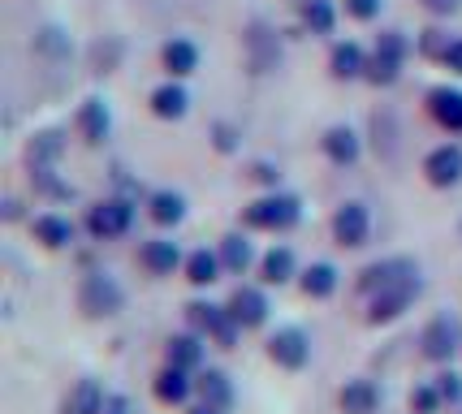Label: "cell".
I'll use <instances>...</instances> for the list:
<instances>
[{
  "label": "cell",
  "mask_w": 462,
  "mask_h": 414,
  "mask_svg": "<svg viewBox=\"0 0 462 414\" xmlns=\"http://www.w3.org/2000/svg\"><path fill=\"white\" fill-rule=\"evenodd\" d=\"M302 220V198L285 195V190H268L255 203L242 207V225L251 234H290L294 225Z\"/></svg>",
  "instance_id": "cell-1"
},
{
  "label": "cell",
  "mask_w": 462,
  "mask_h": 414,
  "mask_svg": "<svg viewBox=\"0 0 462 414\" xmlns=\"http://www.w3.org/2000/svg\"><path fill=\"white\" fill-rule=\"evenodd\" d=\"M181 311H186V328H195L199 336H208L217 350H234V345L242 341L238 319L229 316V307H225V302H212V298H190Z\"/></svg>",
  "instance_id": "cell-2"
},
{
  "label": "cell",
  "mask_w": 462,
  "mask_h": 414,
  "mask_svg": "<svg viewBox=\"0 0 462 414\" xmlns=\"http://www.w3.org/2000/svg\"><path fill=\"white\" fill-rule=\"evenodd\" d=\"M423 294V276L411 272L402 276V281H393V285H384V290H376L372 298H363L367 302V311H363V319L372 324V328H384V324H398V319L420 302Z\"/></svg>",
  "instance_id": "cell-3"
},
{
  "label": "cell",
  "mask_w": 462,
  "mask_h": 414,
  "mask_svg": "<svg viewBox=\"0 0 462 414\" xmlns=\"http://www.w3.org/2000/svg\"><path fill=\"white\" fill-rule=\"evenodd\" d=\"M79 307L87 319H113L125 311V285H121L113 272L104 268H91V272L79 281Z\"/></svg>",
  "instance_id": "cell-4"
},
{
  "label": "cell",
  "mask_w": 462,
  "mask_h": 414,
  "mask_svg": "<svg viewBox=\"0 0 462 414\" xmlns=\"http://www.w3.org/2000/svg\"><path fill=\"white\" fill-rule=\"evenodd\" d=\"M311 350H316L311 333L299 328V324H285L277 333H268V341H263V354H268V363L277 372H307L311 367Z\"/></svg>",
  "instance_id": "cell-5"
},
{
  "label": "cell",
  "mask_w": 462,
  "mask_h": 414,
  "mask_svg": "<svg viewBox=\"0 0 462 414\" xmlns=\"http://www.w3.org/2000/svg\"><path fill=\"white\" fill-rule=\"evenodd\" d=\"M420 354L432 363V367H449L454 358L462 354V324L449 311L432 316L420 328Z\"/></svg>",
  "instance_id": "cell-6"
},
{
  "label": "cell",
  "mask_w": 462,
  "mask_h": 414,
  "mask_svg": "<svg viewBox=\"0 0 462 414\" xmlns=\"http://www.w3.org/2000/svg\"><path fill=\"white\" fill-rule=\"evenodd\" d=\"M406 52H411V43H406L402 31H381V40L372 48V60H367V82L372 87H393L402 78Z\"/></svg>",
  "instance_id": "cell-7"
},
{
  "label": "cell",
  "mask_w": 462,
  "mask_h": 414,
  "mask_svg": "<svg viewBox=\"0 0 462 414\" xmlns=\"http://www.w3.org/2000/svg\"><path fill=\"white\" fill-rule=\"evenodd\" d=\"M134 229V203L130 198H100L87 207V234L96 242H117Z\"/></svg>",
  "instance_id": "cell-8"
},
{
  "label": "cell",
  "mask_w": 462,
  "mask_h": 414,
  "mask_svg": "<svg viewBox=\"0 0 462 414\" xmlns=\"http://www.w3.org/2000/svg\"><path fill=\"white\" fill-rule=\"evenodd\" d=\"M229 316L238 319L242 333H255V328H263L268 324V316H273V302H268V285H238L234 294H229Z\"/></svg>",
  "instance_id": "cell-9"
},
{
  "label": "cell",
  "mask_w": 462,
  "mask_h": 414,
  "mask_svg": "<svg viewBox=\"0 0 462 414\" xmlns=\"http://www.w3.org/2000/svg\"><path fill=\"white\" fill-rule=\"evenodd\" d=\"M333 242L346 246V251H359V246L372 242V212H367V203L350 198V203H342L333 212Z\"/></svg>",
  "instance_id": "cell-10"
},
{
  "label": "cell",
  "mask_w": 462,
  "mask_h": 414,
  "mask_svg": "<svg viewBox=\"0 0 462 414\" xmlns=\"http://www.w3.org/2000/svg\"><path fill=\"white\" fill-rule=\"evenodd\" d=\"M152 397L169 406V410H186L190 401H195V372H186V367H173V363H164L161 372L152 375Z\"/></svg>",
  "instance_id": "cell-11"
},
{
  "label": "cell",
  "mask_w": 462,
  "mask_h": 414,
  "mask_svg": "<svg viewBox=\"0 0 462 414\" xmlns=\"http://www.w3.org/2000/svg\"><path fill=\"white\" fill-rule=\"evenodd\" d=\"M208 336H199L195 328H181V333L164 336V363L173 367H186V372H203L208 367Z\"/></svg>",
  "instance_id": "cell-12"
},
{
  "label": "cell",
  "mask_w": 462,
  "mask_h": 414,
  "mask_svg": "<svg viewBox=\"0 0 462 414\" xmlns=\"http://www.w3.org/2000/svg\"><path fill=\"white\" fill-rule=\"evenodd\" d=\"M423 178H428V186H437V190H454L462 181V147L458 143L432 147V152L423 156Z\"/></svg>",
  "instance_id": "cell-13"
},
{
  "label": "cell",
  "mask_w": 462,
  "mask_h": 414,
  "mask_svg": "<svg viewBox=\"0 0 462 414\" xmlns=\"http://www.w3.org/2000/svg\"><path fill=\"white\" fill-rule=\"evenodd\" d=\"M420 272V263L406 255H389V259H376V263H367L359 272V281H355V290H359V298H372L376 290H384V285H393V281H402V276Z\"/></svg>",
  "instance_id": "cell-14"
},
{
  "label": "cell",
  "mask_w": 462,
  "mask_h": 414,
  "mask_svg": "<svg viewBox=\"0 0 462 414\" xmlns=\"http://www.w3.org/2000/svg\"><path fill=\"white\" fill-rule=\"evenodd\" d=\"M181 263H186V255L173 237H147L139 246V268L147 276H173L181 272Z\"/></svg>",
  "instance_id": "cell-15"
},
{
  "label": "cell",
  "mask_w": 462,
  "mask_h": 414,
  "mask_svg": "<svg viewBox=\"0 0 462 414\" xmlns=\"http://www.w3.org/2000/svg\"><path fill=\"white\" fill-rule=\"evenodd\" d=\"M381 401H384L381 384L367 380V375H355V380H346L342 389H337V410L342 414H376Z\"/></svg>",
  "instance_id": "cell-16"
},
{
  "label": "cell",
  "mask_w": 462,
  "mask_h": 414,
  "mask_svg": "<svg viewBox=\"0 0 462 414\" xmlns=\"http://www.w3.org/2000/svg\"><path fill=\"white\" fill-rule=\"evenodd\" d=\"M74 130H79V138L82 143H91V147L108 143V134H113V113H108V104H104L100 96L82 99L79 117H74Z\"/></svg>",
  "instance_id": "cell-17"
},
{
  "label": "cell",
  "mask_w": 462,
  "mask_h": 414,
  "mask_svg": "<svg viewBox=\"0 0 462 414\" xmlns=\"http://www.w3.org/2000/svg\"><path fill=\"white\" fill-rule=\"evenodd\" d=\"M320 152L328 164H337V169H350V164H359L363 156V138L350 130V125H328L320 138Z\"/></svg>",
  "instance_id": "cell-18"
},
{
  "label": "cell",
  "mask_w": 462,
  "mask_h": 414,
  "mask_svg": "<svg viewBox=\"0 0 462 414\" xmlns=\"http://www.w3.org/2000/svg\"><path fill=\"white\" fill-rule=\"evenodd\" d=\"M367 60H372V52H363V43L342 40V43H333V52H328V74L337 82L367 78Z\"/></svg>",
  "instance_id": "cell-19"
},
{
  "label": "cell",
  "mask_w": 462,
  "mask_h": 414,
  "mask_svg": "<svg viewBox=\"0 0 462 414\" xmlns=\"http://www.w3.org/2000/svg\"><path fill=\"white\" fill-rule=\"evenodd\" d=\"M299 255L290 246H273L260 255V285H268V290H282L290 281H299Z\"/></svg>",
  "instance_id": "cell-20"
},
{
  "label": "cell",
  "mask_w": 462,
  "mask_h": 414,
  "mask_svg": "<svg viewBox=\"0 0 462 414\" xmlns=\"http://www.w3.org/2000/svg\"><path fill=\"white\" fill-rule=\"evenodd\" d=\"M337 285H342V272H337V263H328V259H316V263H307L299 272V290H302V298H311V302L333 298Z\"/></svg>",
  "instance_id": "cell-21"
},
{
  "label": "cell",
  "mask_w": 462,
  "mask_h": 414,
  "mask_svg": "<svg viewBox=\"0 0 462 414\" xmlns=\"http://www.w3.org/2000/svg\"><path fill=\"white\" fill-rule=\"evenodd\" d=\"M31 234H35V242L48 246V251H65V246L79 237V225L69 216H60V212H40V216L31 220Z\"/></svg>",
  "instance_id": "cell-22"
},
{
  "label": "cell",
  "mask_w": 462,
  "mask_h": 414,
  "mask_svg": "<svg viewBox=\"0 0 462 414\" xmlns=\"http://www.w3.org/2000/svg\"><path fill=\"white\" fill-rule=\"evenodd\" d=\"M428 113L432 121L449 130V134H462V91L458 87H432L428 91Z\"/></svg>",
  "instance_id": "cell-23"
},
{
  "label": "cell",
  "mask_w": 462,
  "mask_h": 414,
  "mask_svg": "<svg viewBox=\"0 0 462 414\" xmlns=\"http://www.w3.org/2000/svg\"><path fill=\"white\" fill-rule=\"evenodd\" d=\"M181 276H186L195 290H212V285H217V281L225 276L221 251H208V246L190 251V255H186V263H181Z\"/></svg>",
  "instance_id": "cell-24"
},
{
  "label": "cell",
  "mask_w": 462,
  "mask_h": 414,
  "mask_svg": "<svg viewBox=\"0 0 462 414\" xmlns=\"http://www.w3.org/2000/svg\"><path fill=\"white\" fill-rule=\"evenodd\" d=\"M147 104H152V113H156L161 121H181L186 113H190V91L181 87V78H169L147 96Z\"/></svg>",
  "instance_id": "cell-25"
},
{
  "label": "cell",
  "mask_w": 462,
  "mask_h": 414,
  "mask_svg": "<svg viewBox=\"0 0 462 414\" xmlns=\"http://www.w3.org/2000/svg\"><path fill=\"white\" fill-rule=\"evenodd\" d=\"M195 393H199V401H212V406H221V410H234L238 389H234L229 372H221V367H203V372H195Z\"/></svg>",
  "instance_id": "cell-26"
},
{
  "label": "cell",
  "mask_w": 462,
  "mask_h": 414,
  "mask_svg": "<svg viewBox=\"0 0 462 414\" xmlns=\"http://www.w3.org/2000/svg\"><path fill=\"white\" fill-rule=\"evenodd\" d=\"M104 401H108V393H104L100 380L96 375H82L79 384L60 397V414H100Z\"/></svg>",
  "instance_id": "cell-27"
},
{
  "label": "cell",
  "mask_w": 462,
  "mask_h": 414,
  "mask_svg": "<svg viewBox=\"0 0 462 414\" xmlns=\"http://www.w3.org/2000/svg\"><path fill=\"white\" fill-rule=\"evenodd\" d=\"M161 65L169 78H190V74L199 69V43L173 35V40L161 48Z\"/></svg>",
  "instance_id": "cell-28"
},
{
  "label": "cell",
  "mask_w": 462,
  "mask_h": 414,
  "mask_svg": "<svg viewBox=\"0 0 462 414\" xmlns=\"http://www.w3.org/2000/svg\"><path fill=\"white\" fill-rule=\"evenodd\" d=\"M217 251H221L225 272H234V276L260 268V255H255V246H251V237H246V234H225Z\"/></svg>",
  "instance_id": "cell-29"
},
{
  "label": "cell",
  "mask_w": 462,
  "mask_h": 414,
  "mask_svg": "<svg viewBox=\"0 0 462 414\" xmlns=\"http://www.w3.org/2000/svg\"><path fill=\"white\" fill-rule=\"evenodd\" d=\"M147 216L161 229H178L186 220V195H178V190H152L147 195Z\"/></svg>",
  "instance_id": "cell-30"
},
{
  "label": "cell",
  "mask_w": 462,
  "mask_h": 414,
  "mask_svg": "<svg viewBox=\"0 0 462 414\" xmlns=\"http://www.w3.org/2000/svg\"><path fill=\"white\" fill-rule=\"evenodd\" d=\"M302 26L311 35H333V26H337L333 0H302Z\"/></svg>",
  "instance_id": "cell-31"
},
{
  "label": "cell",
  "mask_w": 462,
  "mask_h": 414,
  "mask_svg": "<svg viewBox=\"0 0 462 414\" xmlns=\"http://www.w3.org/2000/svg\"><path fill=\"white\" fill-rule=\"evenodd\" d=\"M60 152H65V143H60L57 130H40V134L31 138V147H26V156H31V164H35V169H48Z\"/></svg>",
  "instance_id": "cell-32"
},
{
  "label": "cell",
  "mask_w": 462,
  "mask_h": 414,
  "mask_svg": "<svg viewBox=\"0 0 462 414\" xmlns=\"http://www.w3.org/2000/svg\"><path fill=\"white\" fill-rule=\"evenodd\" d=\"M406 406H411V414H441L445 397H441V389H437L432 380H420V384L411 389V397H406Z\"/></svg>",
  "instance_id": "cell-33"
},
{
  "label": "cell",
  "mask_w": 462,
  "mask_h": 414,
  "mask_svg": "<svg viewBox=\"0 0 462 414\" xmlns=\"http://www.w3.org/2000/svg\"><path fill=\"white\" fill-rule=\"evenodd\" d=\"M432 384H437V389H441L445 406H458V401H462V375L454 372V367H441V372L432 375Z\"/></svg>",
  "instance_id": "cell-34"
},
{
  "label": "cell",
  "mask_w": 462,
  "mask_h": 414,
  "mask_svg": "<svg viewBox=\"0 0 462 414\" xmlns=\"http://www.w3.org/2000/svg\"><path fill=\"white\" fill-rule=\"evenodd\" d=\"M449 43H454V40H449L445 31H437V26H432V31H423V35H420V52H423V57H432V60H441L445 52H449Z\"/></svg>",
  "instance_id": "cell-35"
},
{
  "label": "cell",
  "mask_w": 462,
  "mask_h": 414,
  "mask_svg": "<svg viewBox=\"0 0 462 414\" xmlns=\"http://www.w3.org/2000/svg\"><path fill=\"white\" fill-rule=\"evenodd\" d=\"M251 178L260 181V186H268V190H277V186H282V169H277L273 160H255V164H251Z\"/></svg>",
  "instance_id": "cell-36"
},
{
  "label": "cell",
  "mask_w": 462,
  "mask_h": 414,
  "mask_svg": "<svg viewBox=\"0 0 462 414\" xmlns=\"http://www.w3.org/2000/svg\"><path fill=\"white\" fill-rule=\"evenodd\" d=\"M346 14L355 22H372L381 14V0H346Z\"/></svg>",
  "instance_id": "cell-37"
},
{
  "label": "cell",
  "mask_w": 462,
  "mask_h": 414,
  "mask_svg": "<svg viewBox=\"0 0 462 414\" xmlns=\"http://www.w3.org/2000/svg\"><path fill=\"white\" fill-rule=\"evenodd\" d=\"M423 9H428L432 18H454L462 9V0H423Z\"/></svg>",
  "instance_id": "cell-38"
},
{
  "label": "cell",
  "mask_w": 462,
  "mask_h": 414,
  "mask_svg": "<svg viewBox=\"0 0 462 414\" xmlns=\"http://www.w3.org/2000/svg\"><path fill=\"white\" fill-rule=\"evenodd\" d=\"M100 414H134V406H130V397L125 393H108V401H104Z\"/></svg>",
  "instance_id": "cell-39"
},
{
  "label": "cell",
  "mask_w": 462,
  "mask_h": 414,
  "mask_svg": "<svg viewBox=\"0 0 462 414\" xmlns=\"http://www.w3.org/2000/svg\"><path fill=\"white\" fill-rule=\"evenodd\" d=\"M441 65H445V69H454V74H462V40L449 43V52L441 57Z\"/></svg>",
  "instance_id": "cell-40"
},
{
  "label": "cell",
  "mask_w": 462,
  "mask_h": 414,
  "mask_svg": "<svg viewBox=\"0 0 462 414\" xmlns=\"http://www.w3.org/2000/svg\"><path fill=\"white\" fill-rule=\"evenodd\" d=\"M217 147H221V152H234V147H238V134H234L229 125H217Z\"/></svg>",
  "instance_id": "cell-41"
},
{
  "label": "cell",
  "mask_w": 462,
  "mask_h": 414,
  "mask_svg": "<svg viewBox=\"0 0 462 414\" xmlns=\"http://www.w3.org/2000/svg\"><path fill=\"white\" fill-rule=\"evenodd\" d=\"M186 414H229V410H221V406H212V401H199V397H195V401L186 406Z\"/></svg>",
  "instance_id": "cell-42"
}]
</instances>
